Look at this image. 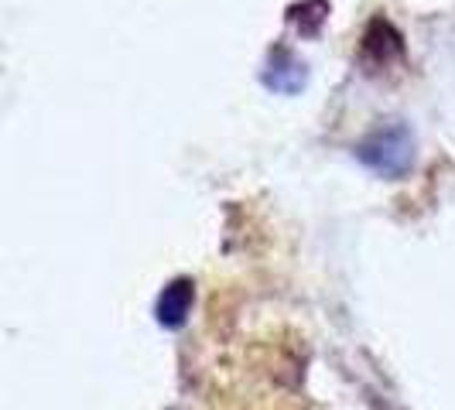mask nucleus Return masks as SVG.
Instances as JSON below:
<instances>
[{
    "mask_svg": "<svg viewBox=\"0 0 455 410\" xmlns=\"http://www.w3.org/2000/svg\"><path fill=\"white\" fill-rule=\"evenodd\" d=\"M401 51H404L401 35L390 28V21L373 18L370 28H366V35H363V59L366 62H373V66H387L390 59H397Z\"/></svg>",
    "mask_w": 455,
    "mask_h": 410,
    "instance_id": "obj_2",
    "label": "nucleus"
},
{
    "mask_svg": "<svg viewBox=\"0 0 455 410\" xmlns=\"http://www.w3.org/2000/svg\"><path fill=\"white\" fill-rule=\"evenodd\" d=\"M356 154L366 168H373L377 175H387V178H401L414 161V144H411L408 127L401 123H387V127H377L363 137V144L356 147Z\"/></svg>",
    "mask_w": 455,
    "mask_h": 410,
    "instance_id": "obj_1",
    "label": "nucleus"
},
{
    "mask_svg": "<svg viewBox=\"0 0 455 410\" xmlns=\"http://www.w3.org/2000/svg\"><path fill=\"white\" fill-rule=\"evenodd\" d=\"M188 308H192V284H188V280H175V284L164 288V295H161L158 319L175 328V325H182L185 321Z\"/></svg>",
    "mask_w": 455,
    "mask_h": 410,
    "instance_id": "obj_3",
    "label": "nucleus"
}]
</instances>
